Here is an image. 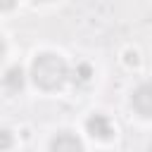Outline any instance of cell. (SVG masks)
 I'll return each instance as SVG.
<instances>
[{"mask_svg": "<svg viewBox=\"0 0 152 152\" xmlns=\"http://www.w3.org/2000/svg\"><path fill=\"white\" fill-rule=\"evenodd\" d=\"M5 86L10 88V90H19L21 86H24V71L19 69V66H12V69H7V74H5Z\"/></svg>", "mask_w": 152, "mask_h": 152, "instance_id": "5b68a950", "label": "cell"}, {"mask_svg": "<svg viewBox=\"0 0 152 152\" xmlns=\"http://www.w3.org/2000/svg\"><path fill=\"white\" fill-rule=\"evenodd\" d=\"M31 76H33V81H36L40 88L55 90V88H59V86L66 81L69 69H66V62H64L59 55H55V52H43V55H38V57L33 59Z\"/></svg>", "mask_w": 152, "mask_h": 152, "instance_id": "6da1fadb", "label": "cell"}, {"mask_svg": "<svg viewBox=\"0 0 152 152\" xmlns=\"http://www.w3.org/2000/svg\"><path fill=\"white\" fill-rule=\"evenodd\" d=\"M2 52H5V43L0 40V57H2Z\"/></svg>", "mask_w": 152, "mask_h": 152, "instance_id": "9c48e42d", "label": "cell"}, {"mask_svg": "<svg viewBox=\"0 0 152 152\" xmlns=\"http://www.w3.org/2000/svg\"><path fill=\"white\" fill-rule=\"evenodd\" d=\"M17 5V0H0V10H12Z\"/></svg>", "mask_w": 152, "mask_h": 152, "instance_id": "ba28073f", "label": "cell"}, {"mask_svg": "<svg viewBox=\"0 0 152 152\" xmlns=\"http://www.w3.org/2000/svg\"><path fill=\"white\" fill-rule=\"evenodd\" d=\"M7 147H12V133L0 128V150H7Z\"/></svg>", "mask_w": 152, "mask_h": 152, "instance_id": "8992f818", "label": "cell"}, {"mask_svg": "<svg viewBox=\"0 0 152 152\" xmlns=\"http://www.w3.org/2000/svg\"><path fill=\"white\" fill-rule=\"evenodd\" d=\"M88 78H90V66H88V64H81V71H78V81H83V83H86Z\"/></svg>", "mask_w": 152, "mask_h": 152, "instance_id": "52a82bcc", "label": "cell"}, {"mask_svg": "<svg viewBox=\"0 0 152 152\" xmlns=\"http://www.w3.org/2000/svg\"><path fill=\"white\" fill-rule=\"evenodd\" d=\"M86 128H88V133L93 135V138H109L112 133H114V128H112V121L104 116V114H93L88 121H86Z\"/></svg>", "mask_w": 152, "mask_h": 152, "instance_id": "3957f363", "label": "cell"}, {"mask_svg": "<svg viewBox=\"0 0 152 152\" xmlns=\"http://www.w3.org/2000/svg\"><path fill=\"white\" fill-rule=\"evenodd\" d=\"M133 107L138 114L142 116H152V81L147 83H140L135 90H133Z\"/></svg>", "mask_w": 152, "mask_h": 152, "instance_id": "7a4b0ae2", "label": "cell"}, {"mask_svg": "<svg viewBox=\"0 0 152 152\" xmlns=\"http://www.w3.org/2000/svg\"><path fill=\"white\" fill-rule=\"evenodd\" d=\"M50 150H57V152H74V150H83V142L74 135V133H59L52 138L50 142Z\"/></svg>", "mask_w": 152, "mask_h": 152, "instance_id": "277c9868", "label": "cell"}]
</instances>
